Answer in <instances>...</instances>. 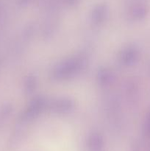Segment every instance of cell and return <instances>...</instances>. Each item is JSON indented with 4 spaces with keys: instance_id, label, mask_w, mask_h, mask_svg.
I'll return each mask as SVG.
<instances>
[{
    "instance_id": "6da1fadb",
    "label": "cell",
    "mask_w": 150,
    "mask_h": 151,
    "mask_svg": "<svg viewBox=\"0 0 150 151\" xmlns=\"http://www.w3.org/2000/svg\"><path fill=\"white\" fill-rule=\"evenodd\" d=\"M147 131H148V132L150 134V119H149V122H148V127H147Z\"/></svg>"
},
{
    "instance_id": "7a4b0ae2",
    "label": "cell",
    "mask_w": 150,
    "mask_h": 151,
    "mask_svg": "<svg viewBox=\"0 0 150 151\" xmlns=\"http://www.w3.org/2000/svg\"><path fill=\"white\" fill-rule=\"evenodd\" d=\"M100 151H101V150H100Z\"/></svg>"
}]
</instances>
